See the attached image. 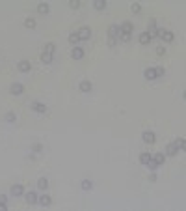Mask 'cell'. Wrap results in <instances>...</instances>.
Instances as JSON below:
<instances>
[{"mask_svg": "<svg viewBox=\"0 0 186 211\" xmlns=\"http://www.w3.org/2000/svg\"><path fill=\"white\" fill-rule=\"evenodd\" d=\"M138 39H140V43H142V45H149V43H151V37H149V34H147V32H142Z\"/></svg>", "mask_w": 186, "mask_h": 211, "instance_id": "cell-17", "label": "cell"}, {"mask_svg": "<svg viewBox=\"0 0 186 211\" xmlns=\"http://www.w3.org/2000/svg\"><path fill=\"white\" fill-rule=\"evenodd\" d=\"M93 6H95V9H104V7H106V2H104V0H95Z\"/></svg>", "mask_w": 186, "mask_h": 211, "instance_id": "cell-26", "label": "cell"}, {"mask_svg": "<svg viewBox=\"0 0 186 211\" xmlns=\"http://www.w3.org/2000/svg\"><path fill=\"white\" fill-rule=\"evenodd\" d=\"M37 11H39L41 15H47V13L50 11V6H48L47 2H39V4H37Z\"/></svg>", "mask_w": 186, "mask_h": 211, "instance_id": "cell-14", "label": "cell"}, {"mask_svg": "<svg viewBox=\"0 0 186 211\" xmlns=\"http://www.w3.org/2000/svg\"><path fill=\"white\" fill-rule=\"evenodd\" d=\"M142 137H143V142H147V144H155V140H157L153 131H143V135H142Z\"/></svg>", "mask_w": 186, "mask_h": 211, "instance_id": "cell-9", "label": "cell"}, {"mask_svg": "<svg viewBox=\"0 0 186 211\" xmlns=\"http://www.w3.org/2000/svg\"><path fill=\"white\" fill-rule=\"evenodd\" d=\"M6 122H9V123L17 122V116H15V112H7V114H6Z\"/></svg>", "mask_w": 186, "mask_h": 211, "instance_id": "cell-31", "label": "cell"}, {"mask_svg": "<svg viewBox=\"0 0 186 211\" xmlns=\"http://www.w3.org/2000/svg\"><path fill=\"white\" fill-rule=\"evenodd\" d=\"M41 62H43V64H52V54L43 52V54H41Z\"/></svg>", "mask_w": 186, "mask_h": 211, "instance_id": "cell-24", "label": "cell"}, {"mask_svg": "<svg viewBox=\"0 0 186 211\" xmlns=\"http://www.w3.org/2000/svg\"><path fill=\"white\" fill-rule=\"evenodd\" d=\"M108 36H110L112 39H117V36H119V26H117V24H110V28H108Z\"/></svg>", "mask_w": 186, "mask_h": 211, "instance_id": "cell-12", "label": "cell"}, {"mask_svg": "<svg viewBox=\"0 0 186 211\" xmlns=\"http://www.w3.org/2000/svg\"><path fill=\"white\" fill-rule=\"evenodd\" d=\"M153 161H155V163H158V165L162 166V165H164V161H166V153H157V155L153 157Z\"/></svg>", "mask_w": 186, "mask_h": 211, "instance_id": "cell-20", "label": "cell"}, {"mask_svg": "<svg viewBox=\"0 0 186 211\" xmlns=\"http://www.w3.org/2000/svg\"><path fill=\"white\" fill-rule=\"evenodd\" d=\"M80 185H82V189H84V191H89V189L93 187L91 180H82V183H80Z\"/></svg>", "mask_w": 186, "mask_h": 211, "instance_id": "cell-25", "label": "cell"}, {"mask_svg": "<svg viewBox=\"0 0 186 211\" xmlns=\"http://www.w3.org/2000/svg\"><path fill=\"white\" fill-rule=\"evenodd\" d=\"M30 108H32L34 112H39V114H45V112H47V105L41 103V101H34V103L30 105Z\"/></svg>", "mask_w": 186, "mask_h": 211, "instance_id": "cell-4", "label": "cell"}, {"mask_svg": "<svg viewBox=\"0 0 186 211\" xmlns=\"http://www.w3.org/2000/svg\"><path fill=\"white\" fill-rule=\"evenodd\" d=\"M54 50H56V45H54V43H47L43 52H47V54H54Z\"/></svg>", "mask_w": 186, "mask_h": 211, "instance_id": "cell-23", "label": "cell"}, {"mask_svg": "<svg viewBox=\"0 0 186 211\" xmlns=\"http://www.w3.org/2000/svg\"><path fill=\"white\" fill-rule=\"evenodd\" d=\"M37 198H39V196H37V194H35L34 191H30V193L26 194V202H28L30 206H34V204H37Z\"/></svg>", "mask_w": 186, "mask_h": 211, "instance_id": "cell-15", "label": "cell"}, {"mask_svg": "<svg viewBox=\"0 0 186 211\" xmlns=\"http://www.w3.org/2000/svg\"><path fill=\"white\" fill-rule=\"evenodd\" d=\"M158 36L166 41V43H171L173 39H175V36H173V32H170V30H164V28H160L158 30Z\"/></svg>", "mask_w": 186, "mask_h": 211, "instance_id": "cell-3", "label": "cell"}, {"mask_svg": "<svg viewBox=\"0 0 186 211\" xmlns=\"http://www.w3.org/2000/svg\"><path fill=\"white\" fill-rule=\"evenodd\" d=\"M155 73H157V79H160V77L166 75V69L164 67H155Z\"/></svg>", "mask_w": 186, "mask_h": 211, "instance_id": "cell-32", "label": "cell"}, {"mask_svg": "<svg viewBox=\"0 0 186 211\" xmlns=\"http://www.w3.org/2000/svg\"><path fill=\"white\" fill-rule=\"evenodd\" d=\"M7 209V206H6V204H0V211H6Z\"/></svg>", "mask_w": 186, "mask_h": 211, "instance_id": "cell-39", "label": "cell"}, {"mask_svg": "<svg viewBox=\"0 0 186 211\" xmlns=\"http://www.w3.org/2000/svg\"><path fill=\"white\" fill-rule=\"evenodd\" d=\"M166 155H177V148L173 146V142L166 146Z\"/></svg>", "mask_w": 186, "mask_h": 211, "instance_id": "cell-22", "label": "cell"}, {"mask_svg": "<svg viewBox=\"0 0 186 211\" xmlns=\"http://www.w3.org/2000/svg\"><path fill=\"white\" fill-rule=\"evenodd\" d=\"M22 194H24V187L22 185L17 183V185L11 187V196H22Z\"/></svg>", "mask_w": 186, "mask_h": 211, "instance_id": "cell-13", "label": "cell"}, {"mask_svg": "<svg viewBox=\"0 0 186 211\" xmlns=\"http://www.w3.org/2000/svg\"><path fill=\"white\" fill-rule=\"evenodd\" d=\"M69 41H71V43L76 47V43L80 41V39H78V36H76V32H71V34H69Z\"/></svg>", "mask_w": 186, "mask_h": 211, "instance_id": "cell-29", "label": "cell"}, {"mask_svg": "<svg viewBox=\"0 0 186 211\" xmlns=\"http://www.w3.org/2000/svg\"><path fill=\"white\" fill-rule=\"evenodd\" d=\"M41 150H43V146H41V144H34V146H32V151H35V153H39Z\"/></svg>", "mask_w": 186, "mask_h": 211, "instance_id": "cell-35", "label": "cell"}, {"mask_svg": "<svg viewBox=\"0 0 186 211\" xmlns=\"http://www.w3.org/2000/svg\"><path fill=\"white\" fill-rule=\"evenodd\" d=\"M143 77H145L147 80H155V79H157V73H155V69H153V67H149V69H145V71H143Z\"/></svg>", "mask_w": 186, "mask_h": 211, "instance_id": "cell-16", "label": "cell"}, {"mask_svg": "<svg viewBox=\"0 0 186 211\" xmlns=\"http://www.w3.org/2000/svg\"><path fill=\"white\" fill-rule=\"evenodd\" d=\"M121 41H130V37H132V34H127V32H119V36H117Z\"/></svg>", "mask_w": 186, "mask_h": 211, "instance_id": "cell-28", "label": "cell"}, {"mask_svg": "<svg viewBox=\"0 0 186 211\" xmlns=\"http://www.w3.org/2000/svg\"><path fill=\"white\" fill-rule=\"evenodd\" d=\"M173 146L177 148V151H183V150H184V138H177V140L173 142Z\"/></svg>", "mask_w": 186, "mask_h": 211, "instance_id": "cell-21", "label": "cell"}, {"mask_svg": "<svg viewBox=\"0 0 186 211\" xmlns=\"http://www.w3.org/2000/svg\"><path fill=\"white\" fill-rule=\"evenodd\" d=\"M78 88H80V92H84V94H89V92L93 90V84H91L89 80H82Z\"/></svg>", "mask_w": 186, "mask_h": 211, "instance_id": "cell-8", "label": "cell"}, {"mask_svg": "<svg viewBox=\"0 0 186 211\" xmlns=\"http://www.w3.org/2000/svg\"><path fill=\"white\" fill-rule=\"evenodd\" d=\"M37 187H39L41 191H47V189H48V180H47V178H39V180H37Z\"/></svg>", "mask_w": 186, "mask_h": 211, "instance_id": "cell-19", "label": "cell"}, {"mask_svg": "<svg viewBox=\"0 0 186 211\" xmlns=\"http://www.w3.org/2000/svg\"><path fill=\"white\" fill-rule=\"evenodd\" d=\"M17 69H19L20 73H28V71L32 69V64H30L28 60H20V62L17 64Z\"/></svg>", "mask_w": 186, "mask_h": 211, "instance_id": "cell-5", "label": "cell"}, {"mask_svg": "<svg viewBox=\"0 0 186 211\" xmlns=\"http://www.w3.org/2000/svg\"><path fill=\"white\" fill-rule=\"evenodd\" d=\"M145 166H147L149 170H153V172H155V170H158V166H160V165H158V163H155V161L151 159V161H149V163H147Z\"/></svg>", "mask_w": 186, "mask_h": 211, "instance_id": "cell-30", "label": "cell"}, {"mask_svg": "<svg viewBox=\"0 0 186 211\" xmlns=\"http://www.w3.org/2000/svg\"><path fill=\"white\" fill-rule=\"evenodd\" d=\"M69 7H73V9L80 7V0H69Z\"/></svg>", "mask_w": 186, "mask_h": 211, "instance_id": "cell-33", "label": "cell"}, {"mask_svg": "<svg viewBox=\"0 0 186 211\" xmlns=\"http://www.w3.org/2000/svg\"><path fill=\"white\" fill-rule=\"evenodd\" d=\"M7 202V196L6 194H0V204H6Z\"/></svg>", "mask_w": 186, "mask_h": 211, "instance_id": "cell-38", "label": "cell"}, {"mask_svg": "<svg viewBox=\"0 0 186 211\" xmlns=\"http://www.w3.org/2000/svg\"><path fill=\"white\" fill-rule=\"evenodd\" d=\"M147 34H149V37H151V39L158 36V28H157V21H155V19H151V21H149V26H147Z\"/></svg>", "mask_w": 186, "mask_h": 211, "instance_id": "cell-2", "label": "cell"}, {"mask_svg": "<svg viewBox=\"0 0 186 211\" xmlns=\"http://www.w3.org/2000/svg\"><path fill=\"white\" fill-rule=\"evenodd\" d=\"M132 30H134V26H132V22L130 21H125L121 26H119V32H127V34H132Z\"/></svg>", "mask_w": 186, "mask_h": 211, "instance_id": "cell-11", "label": "cell"}, {"mask_svg": "<svg viewBox=\"0 0 186 211\" xmlns=\"http://www.w3.org/2000/svg\"><path fill=\"white\" fill-rule=\"evenodd\" d=\"M9 92H11L13 95H20V94L24 92V86H22L20 82H13V84L9 86Z\"/></svg>", "mask_w": 186, "mask_h": 211, "instance_id": "cell-6", "label": "cell"}, {"mask_svg": "<svg viewBox=\"0 0 186 211\" xmlns=\"http://www.w3.org/2000/svg\"><path fill=\"white\" fill-rule=\"evenodd\" d=\"M151 159H153V155H151V153H147V151L140 153V163H142V165H147Z\"/></svg>", "mask_w": 186, "mask_h": 211, "instance_id": "cell-18", "label": "cell"}, {"mask_svg": "<svg viewBox=\"0 0 186 211\" xmlns=\"http://www.w3.org/2000/svg\"><path fill=\"white\" fill-rule=\"evenodd\" d=\"M37 202H39V204H41L43 208H48V206L52 204V198H50L48 194H41V196L37 198Z\"/></svg>", "mask_w": 186, "mask_h": 211, "instance_id": "cell-10", "label": "cell"}, {"mask_svg": "<svg viewBox=\"0 0 186 211\" xmlns=\"http://www.w3.org/2000/svg\"><path fill=\"white\" fill-rule=\"evenodd\" d=\"M108 45H110V47H116V45H117V39H112V37H110V39H108Z\"/></svg>", "mask_w": 186, "mask_h": 211, "instance_id": "cell-36", "label": "cell"}, {"mask_svg": "<svg viewBox=\"0 0 186 211\" xmlns=\"http://www.w3.org/2000/svg\"><path fill=\"white\" fill-rule=\"evenodd\" d=\"M71 56H73L75 60H82V58H84V49H82V47H73Z\"/></svg>", "mask_w": 186, "mask_h": 211, "instance_id": "cell-7", "label": "cell"}, {"mask_svg": "<svg viewBox=\"0 0 186 211\" xmlns=\"http://www.w3.org/2000/svg\"><path fill=\"white\" fill-rule=\"evenodd\" d=\"M76 36H78V39H80V41H86V39H89V37H91V28H89V26H82V28L76 32Z\"/></svg>", "mask_w": 186, "mask_h": 211, "instance_id": "cell-1", "label": "cell"}, {"mask_svg": "<svg viewBox=\"0 0 186 211\" xmlns=\"http://www.w3.org/2000/svg\"><path fill=\"white\" fill-rule=\"evenodd\" d=\"M164 52H166V47H158V49H157V54H160V56H162Z\"/></svg>", "mask_w": 186, "mask_h": 211, "instance_id": "cell-37", "label": "cell"}, {"mask_svg": "<svg viewBox=\"0 0 186 211\" xmlns=\"http://www.w3.org/2000/svg\"><path fill=\"white\" fill-rule=\"evenodd\" d=\"M130 9H132V13H138V11H140V9H142V6H140V4H138V2H134V4H132V6H130Z\"/></svg>", "mask_w": 186, "mask_h": 211, "instance_id": "cell-34", "label": "cell"}, {"mask_svg": "<svg viewBox=\"0 0 186 211\" xmlns=\"http://www.w3.org/2000/svg\"><path fill=\"white\" fill-rule=\"evenodd\" d=\"M24 26H26V28H34V26H35V19H34V17H28V19L24 21Z\"/></svg>", "mask_w": 186, "mask_h": 211, "instance_id": "cell-27", "label": "cell"}]
</instances>
